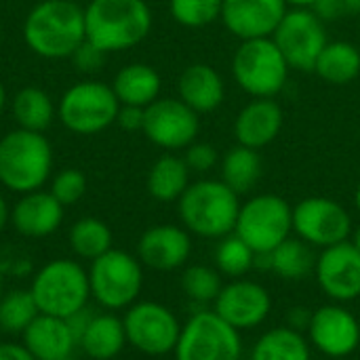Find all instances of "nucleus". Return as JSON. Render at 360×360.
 Returning a JSON list of instances; mask_svg holds the SVG:
<instances>
[{
    "mask_svg": "<svg viewBox=\"0 0 360 360\" xmlns=\"http://www.w3.org/2000/svg\"><path fill=\"white\" fill-rule=\"evenodd\" d=\"M289 4V8H312L316 4V0H285Z\"/></svg>",
    "mask_w": 360,
    "mask_h": 360,
    "instance_id": "nucleus-45",
    "label": "nucleus"
},
{
    "mask_svg": "<svg viewBox=\"0 0 360 360\" xmlns=\"http://www.w3.org/2000/svg\"><path fill=\"white\" fill-rule=\"evenodd\" d=\"M240 196L221 179H198L177 200L181 226L200 238L219 240L234 232Z\"/></svg>",
    "mask_w": 360,
    "mask_h": 360,
    "instance_id": "nucleus-3",
    "label": "nucleus"
},
{
    "mask_svg": "<svg viewBox=\"0 0 360 360\" xmlns=\"http://www.w3.org/2000/svg\"><path fill=\"white\" fill-rule=\"evenodd\" d=\"M224 0H169L171 17L184 27H207L221 19Z\"/></svg>",
    "mask_w": 360,
    "mask_h": 360,
    "instance_id": "nucleus-36",
    "label": "nucleus"
},
{
    "mask_svg": "<svg viewBox=\"0 0 360 360\" xmlns=\"http://www.w3.org/2000/svg\"><path fill=\"white\" fill-rule=\"evenodd\" d=\"M2 293H4V291H2V278H0V297H2Z\"/></svg>",
    "mask_w": 360,
    "mask_h": 360,
    "instance_id": "nucleus-50",
    "label": "nucleus"
},
{
    "mask_svg": "<svg viewBox=\"0 0 360 360\" xmlns=\"http://www.w3.org/2000/svg\"><path fill=\"white\" fill-rule=\"evenodd\" d=\"M21 344L36 360H59L72 356L78 342L65 319L38 314L21 333Z\"/></svg>",
    "mask_w": 360,
    "mask_h": 360,
    "instance_id": "nucleus-22",
    "label": "nucleus"
},
{
    "mask_svg": "<svg viewBox=\"0 0 360 360\" xmlns=\"http://www.w3.org/2000/svg\"><path fill=\"white\" fill-rule=\"evenodd\" d=\"M122 323L129 346L148 356L171 354L181 333L175 312L158 302H135L127 308Z\"/></svg>",
    "mask_w": 360,
    "mask_h": 360,
    "instance_id": "nucleus-11",
    "label": "nucleus"
},
{
    "mask_svg": "<svg viewBox=\"0 0 360 360\" xmlns=\"http://www.w3.org/2000/svg\"><path fill=\"white\" fill-rule=\"evenodd\" d=\"M272 38L295 72H312L329 42L327 23L312 8H289Z\"/></svg>",
    "mask_w": 360,
    "mask_h": 360,
    "instance_id": "nucleus-12",
    "label": "nucleus"
},
{
    "mask_svg": "<svg viewBox=\"0 0 360 360\" xmlns=\"http://www.w3.org/2000/svg\"><path fill=\"white\" fill-rule=\"evenodd\" d=\"M143 118H146V108L137 105H120L116 124L124 131H143Z\"/></svg>",
    "mask_w": 360,
    "mask_h": 360,
    "instance_id": "nucleus-41",
    "label": "nucleus"
},
{
    "mask_svg": "<svg viewBox=\"0 0 360 360\" xmlns=\"http://www.w3.org/2000/svg\"><path fill=\"white\" fill-rule=\"evenodd\" d=\"M213 310L236 331H251L266 323L272 310L268 289L255 281L234 278L226 283L213 302Z\"/></svg>",
    "mask_w": 360,
    "mask_h": 360,
    "instance_id": "nucleus-17",
    "label": "nucleus"
},
{
    "mask_svg": "<svg viewBox=\"0 0 360 360\" xmlns=\"http://www.w3.org/2000/svg\"><path fill=\"white\" fill-rule=\"evenodd\" d=\"M312 11L325 23H333V21H340L344 17L360 13V0H316Z\"/></svg>",
    "mask_w": 360,
    "mask_h": 360,
    "instance_id": "nucleus-39",
    "label": "nucleus"
},
{
    "mask_svg": "<svg viewBox=\"0 0 360 360\" xmlns=\"http://www.w3.org/2000/svg\"><path fill=\"white\" fill-rule=\"evenodd\" d=\"M70 247L76 257L93 262L112 249V230L97 217H82L70 228Z\"/></svg>",
    "mask_w": 360,
    "mask_h": 360,
    "instance_id": "nucleus-32",
    "label": "nucleus"
},
{
    "mask_svg": "<svg viewBox=\"0 0 360 360\" xmlns=\"http://www.w3.org/2000/svg\"><path fill=\"white\" fill-rule=\"evenodd\" d=\"M127 344L124 323L114 312H95L78 340L82 352L93 360L116 359Z\"/></svg>",
    "mask_w": 360,
    "mask_h": 360,
    "instance_id": "nucleus-24",
    "label": "nucleus"
},
{
    "mask_svg": "<svg viewBox=\"0 0 360 360\" xmlns=\"http://www.w3.org/2000/svg\"><path fill=\"white\" fill-rule=\"evenodd\" d=\"M350 243H352V245H354V247H356V249L360 251V224H359V226H354V228H352V234H350Z\"/></svg>",
    "mask_w": 360,
    "mask_h": 360,
    "instance_id": "nucleus-46",
    "label": "nucleus"
},
{
    "mask_svg": "<svg viewBox=\"0 0 360 360\" xmlns=\"http://www.w3.org/2000/svg\"><path fill=\"white\" fill-rule=\"evenodd\" d=\"M192 171L188 169L184 156L162 154L148 171V192L158 202H177L190 186Z\"/></svg>",
    "mask_w": 360,
    "mask_h": 360,
    "instance_id": "nucleus-29",
    "label": "nucleus"
},
{
    "mask_svg": "<svg viewBox=\"0 0 360 360\" xmlns=\"http://www.w3.org/2000/svg\"><path fill=\"white\" fill-rule=\"evenodd\" d=\"M312 72L327 84H350L360 76V49L348 40H329Z\"/></svg>",
    "mask_w": 360,
    "mask_h": 360,
    "instance_id": "nucleus-27",
    "label": "nucleus"
},
{
    "mask_svg": "<svg viewBox=\"0 0 360 360\" xmlns=\"http://www.w3.org/2000/svg\"><path fill=\"white\" fill-rule=\"evenodd\" d=\"M0 360H36L32 352L17 342H2L0 344Z\"/></svg>",
    "mask_w": 360,
    "mask_h": 360,
    "instance_id": "nucleus-42",
    "label": "nucleus"
},
{
    "mask_svg": "<svg viewBox=\"0 0 360 360\" xmlns=\"http://www.w3.org/2000/svg\"><path fill=\"white\" fill-rule=\"evenodd\" d=\"M105 55H108V53H103L101 49H97L95 44H91L89 40H84V42L74 51V55H72L70 59L74 61V65H76L80 72H95V70H99V68L103 65Z\"/></svg>",
    "mask_w": 360,
    "mask_h": 360,
    "instance_id": "nucleus-40",
    "label": "nucleus"
},
{
    "mask_svg": "<svg viewBox=\"0 0 360 360\" xmlns=\"http://www.w3.org/2000/svg\"><path fill=\"white\" fill-rule=\"evenodd\" d=\"M310 319H312V310L304 308V306H297V308H291L289 314H287V325L295 331H306L308 325H310Z\"/></svg>",
    "mask_w": 360,
    "mask_h": 360,
    "instance_id": "nucleus-43",
    "label": "nucleus"
},
{
    "mask_svg": "<svg viewBox=\"0 0 360 360\" xmlns=\"http://www.w3.org/2000/svg\"><path fill=\"white\" fill-rule=\"evenodd\" d=\"M13 116L19 129L44 133L53 124L57 108L46 91L38 86H23L13 99Z\"/></svg>",
    "mask_w": 360,
    "mask_h": 360,
    "instance_id": "nucleus-31",
    "label": "nucleus"
},
{
    "mask_svg": "<svg viewBox=\"0 0 360 360\" xmlns=\"http://www.w3.org/2000/svg\"><path fill=\"white\" fill-rule=\"evenodd\" d=\"M354 207H356V211L360 213V184L356 186V192H354Z\"/></svg>",
    "mask_w": 360,
    "mask_h": 360,
    "instance_id": "nucleus-48",
    "label": "nucleus"
},
{
    "mask_svg": "<svg viewBox=\"0 0 360 360\" xmlns=\"http://www.w3.org/2000/svg\"><path fill=\"white\" fill-rule=\"evenodd\" d=\"M184 160L188 165V169L192 173H209L213 171L215 167H219V152L213 143H207V141H194L190 143L186 150H184Z\"/></svg>",
    "mask_w": 360,
    "mask_h": 360,
    "instance_id": "nucleus-38",
    "label": "nucleus"
},
{
    "mask_svg": "<svg viewBox=\"0 0 360 360\" xmlns=\"http://www.w3.org/2000/svg\"><path fill=\"white\" fill-rule=\"evenodd\" d=\"M38 306L30 289H11L0 297V331L6 335H21L38 316Z\"/></svg>",
    "mask_w": 360,
    "mask_h": 360,
    "instance_id": "nucleus-33",
    "label": "nucleus"
},
{
    "mask_svg": "<svg viewBox=\"0 0 360 360\" xmlns=\"http://www.w3.org/2000/svg\"><path fill=\"white\" fill-rule=\"evenodd\" d=\"M310 348L312 346L302 331L283 325L259 335L251 348L249 360H312Z\"/></svg>",
    "mask_w": 360,
    "mask_h": 360,
    "instance_id": "nucleus-30",
    "label": "nucleus"
},
{
    "mask_svg": "<svg viewBox=\"0 0 360 360\" xmlns=\"http://www.w3.org/2000/svg\"><path fill=\"white\" fill-rule=\"evenodd\" d=\"M221 287H224V281L217 268L194 264V266H188L181 274V289L196 304H213Z\"/></svg>",
    "mask_w": 360,
    "mask_h": 360,
    "instance_id": "nucleus-35",
    "label": "nucleus"
},
{
    "mask_svg": "<svg viewBox=\"0 0 360 360\" xmlns=\"http://www.w3.org/2000/svg\"><path fill=\"white\" fill-rule=\"evenodd\" d=\"M49 192L63 207H72L86 194V177L78 169H63L53 177Z\"/></svg>",
    "mask_w": 360,
    "mask_h": 360,
    "instance_id": "nucleus-37",
    "label": "nucleus"
},
{
    "mask_svg": "<svg viewBox=\"0 0 360 360\" xmlns=\"http://www.w3.org/2000/svg\"><path fill=\"white\" fill-rule=\"evenodd\" d=\"M6 224H11V207L6 205L4 196L0 194V232L6 228Z\"/></svg>",
    "mask_w": 360,
    "mask_h": 360,
    "instance_id": "nucleus-44",
    "label": "nucleus"
},
{
    "mask_svg": "<svg viewBox=\"0 0 360 360\" xmlns=\"http://www.w3.org/2000/svg\"><path fill=\"white\" fill-rule=\"evenodd\" d=\"M91 297L108 312L127 310L139 300L143 289V264L137 255L122 249H110L91 262Z\"/></svg>",
    "mask_w": 360,
    "mask_h": 360,
    "instance_id": "nucleus-7",
    "label": "nucleus"
},
{
    "mask_svg": "<svg viewBox=\"0 0 360 360\" xmlns=\"http://www.w3.org/2000/svg\"><path fill=\"white\" fill-rule=\"evenodd\" d=\"M338 360H350V359H338Z\"/></svg>",
    "mask_w": 360,
    "mask_h": 360,
    "instance_id": "nucleus-51",
    "label": "nucleus"
},
{
    "mask_svg": "<svg viewBox=\"0 0 360 360\" xmlns=\"http://www.w3.org/2000/svg\"><path fill=\"white\" fill-rule=\"evenodd\" d=\"M257 257L264 259V266L270 272H274L283 281H293V283L306 281L310 274H314V266H316L314 247H310L297 236H289L274 251Z\"/></svg>",
    "mask_w": 360,
    "mask_h": 360,
    "instance_id": "nucleus-26",
    "label": "nucleus"
},
{
    "mask_svg": "<svg viewBox=\"0 0 360 360\" xmlns=\"http://www.w3.org/2000/svg\"><path fill=\"white\" fill-rule=\"evenodd\" d=\"M53 171V148L42 133L15 129L0 139V184L27 194L42 190Z\"/></svg>",
    "mask_w": 360,
    "mask_h": 360,
    "instance_id": "nucleus-4",
    "label": "nucleus"
},
{
    "mask_svg": "<svg viewBox=\"0 0 360 360\" xmlns=\"http://www.w3.org/2000/svg\"><path fill=\"white\" fill-rule=\"evenodd\" d=\"M112 89L120 105L148 108L160 97L162 78L148 63H129L114 76Z\"/></svg>",
    "mask_w": 360,
    "mask_h": 360,
    "instance_id": "nucleus-25",
    "label": "nucleus"
},
{
    "mask_svg": "<svg viewBox=\"0 0 360 360\" xmlns=\"http://www.w3.org/2000/svg\"><path fill=\"white\" fill-rule=\"evenodd\" d=\"M4 105H6V91H4V84H2V80H0V114H2V110H4Z\"/></svg>",
    "mask_w": 360,
    "mask_h": 360,
    "instance_id": "nucleus-47",
    "label": "nucleus"
},
{
    "mask_svg": "<svg viewBox=\"0 0 360 360\" xmlns=\"http://www.w3.org/2000/svg\"><path fill=\"white\" fill-rule=\"evenodd\" d=\"M234 234L257 255H268L293 236V207L278 194H255L240 205Z\"/></svg>",
    "mask_w": 360,
    "mask_h": 360,
    "instance_id": "nucleus-8",
    "label": "nucleus"
},
{
    "mask_svg": "<svg viewBox=\"0 0 360 360\" xmlns=\"http://www.w3.org/2000/svg\"><path fill=\"white\" fill-rule=\"evenodd\" d=\"M314 278L321 291L338 304H350L360 297V251L344 240L321 249L316 255Z\"/></svg>",
    "mask_w": 360,
    "mask_h": 360,
    "instance_id": "nucleus-16",
    "label": "nucleus"
},
{
    "mask_svg": "<svg viewBox=\"0 0 360 360\" xmlns=\"http://www.w3.org/2000/svg\"><path fill=\"white\" fill-rule=\"evenodd\" d=\"M173 354L175 360H240V331L217 316L215 310H198L181 325Z\"/></svg>",
    "mask_w": 360,
    "mask_h": 360,
    "instance_id": "nucleus-10",
    "label": "nucleus"
},
{
    "mask_svg": "<svg viewBox=\"0 0 360 360\" xmlns=\"http://www.w3.org/2000/svg\"><path fill=\"white\" fill-rule=\"evenodd\" d=\"M285 112L276 99H251L234 118V139L240 146L264 150L283 131Z\"/></svg>",
    "mask_w": 360,
    "mask_h": 360,
    "instance_id": "nucleus-20",
    "label": "nucleus"
},
{
    "mask_svg": "<svg viewBox=\"0 0 360 360\" xmlns=\"http://www.w3.org/2000/svg\"><path fill=\"white\" fill-rule=\"evenodd\" d=\"M179 99L198 116L221 108L226 99V82L221 74L209 63H190L177 80Z\"/></svg>",
    "mask_w": 360,
    "mask_h": 360,
    "instance_id": "nucleus-23",
    "label": "nucleus"
},
{
    "mask_svg": "<svg viewBox=\"0 0 360 360\" xmlns=\"http://www.w3.org/2000/svg\"><path fill=\"white\" fill-rule=\"evenodd\" d=\"M257 264V253L234 232L219 238L215 247V266L221 276L243 278Z\"/></svg>",
    "mask_w": 360,
    "mask_h": 360,
    "instance_id": "nucleus-34",
    "label": "nucleus"
},
{
    "mask_svg": "<svg viewBox=\"0 0 360 360\" xmlns=\"http://www.w3.org/2000/svg\"><path fill=\"white\" fill-rule=\"evenodd\" d=\"M352 217L344 205L327 196H308L293 207V234L314 249L350 240Z\"/></svg>",
    "mask_w": 360,
    "mask_h": 360,
    "instance_id": "nucleus-13",
    "label": "nucleus"
},
{
    "mask_svg": "<svg viewBox=\"0 0 360 360\" xmlns=\"http://www.w3.org/2000/svg\"><path fill=\"white\" fill-rule=\"evenodd\" d=\"M120 101L101 80H82L72 84L57 105V118L76 135H95L116 122Z\"/></svg>",
    "mask_w": 360,
    "mask_h": 360,
    "instance_id": "nucleus-9",
    "label": "nucleus"
},
{
    "mask_svg": "<svg viewBox=\"0 0 360 360\" xmlns=\"http://www.w3.org/2000/svg\"><path fill=\"white\" fill-rule=\"evenodd\" d=\"M86 40L103 53L127 51L143 42L152 30L146 0H91L84 8Z\"/></svg>",
    "mask_w": 360,
    "mask_h": 360,
    "instance_id": "nucleus-2",
    "label": "nucleus"
},
{
    "mask_svg": "<svg viewBox=\"0 0 360 360\" xmlns=\"http://www.w3.org/2000/svg\"><path fill=\"white\" fill-rule=\"evenodd\" d=\"M59 360H76V359H74V354H72V356H65V359H59Z\"/></svg>",
    "mask_w": 360,
    "mask_h": 360,
    "instance_id": "nucleus-49",
    "label": "nucleus"
},
{
    "mask_svg": "<svg viewBox=\"0 0 360 360\" xmlns=\"http://www.w3.org/2000/svg\"><path fill=\"white\" fill-rule=\"evenodd\" d=\"M289 72L272 36L240 40L232 55V78L251 99H276L287 86Z\"/></svg>",
    "mask_w": 360,
    "mask_h": 360,
    "instance_id": "nucleus-5",
    "label": "nucleus"
},
{
    "mask_svg": "<svg viewBox=\"0 0 360 360\" xmlns=\"http://www.w3.org/2000/svg\"><path fill=\"white\" fill-rule=\"evenodd\" d=\"M141 133L167 152L186 150L198 139L200 118L179 97H158L146 108Z\"/></svg>",
    "mask_w": 360,
    "mask_h": 360,
    "instance_id": "nucleus-14",
    "label": "nucleus"
},
{
    "mask_svg": "<svg viewBox=\"0 0 360 360\" xmlns=\"http://www.w3.org/2000/svg\"><path fill=\"white\" fill-rule=\"evenodd\" d=\"M264 175V160L259 150L236 143L219 160V179L238 196L249 194Z\"/></svg>",
    "mask_w": 360,
    "mask_h": 360,
    "instance_id": "nucleus-28",
    "label": "nucleus"
},
{
    "mask_svg": "<svg viewBox=\"0 0 360 360\" xmlns=\"http://www.w3.org/2000/svg\"><path fill=\"white\" fill-rule=\"evenodd\" d=\"M287 11L285 0H224L219 21L238 40L270 38Z\"/></svg>",
    "mask_w": 360,
    "mask_h": 360,
    "instance_id": "nucleus-18",
    "label": "nucleus"
},
{
    "mask_svg": "<svg viewBox=\"0 0 360 360\" xmlns=\"http://www.w3.org/2000/svg\"><path fill=\"white\" fill-rule=\"evenodd\" d=\"M27 49L42 59H65L86 40L84 8L74 0H42L23 21Z\"/></svg>",
    "mask_w": 360,
    "mask_h": 360,
    "instance_id": "nucleus-1",
    "label": "nucleus"
},
{
    "mask_svg": "<svg viewBox=\"0 0 360 360\" xmlns=\"http://www.w3.org/2000/svg\"><path fill=\"white\" fill-rule=\"evenodd\" d=\"M65 207L44 190L21 194L11 209L13 228L25 238H46L55 234L63 224Z\"/></svg>",
    "mask_w": 360,
    "mask_h": 360,
    "instance_id": "nucleus-21",
    "label": "nucleus"
},
{
    "mask_svg": "<svg viewBox=\"0 0 360 360\" xmlns=\"http://www.w3.org/2000/svg\"><path fill=\"white\" fill-rule=\"evenodd\" d=\"M306 333L310 346L331 360L350 359L360 346L359 319L338 302L312 310Z\"/></svg>",
    "mask_w": 360,
    "mask_h": 360,
    "instance_id": "nucleus-15",
    "label": "nucleus"
},
{
    "mask_svg": "<svg viewBox=\"0 0 360 360\" xmlns=\"http://www.w3.org/2000/svg\"><path fill=\"white\" fill-rule=\"evenodd\" d=\"M192 255V234L184 226L158 224L148 228L137 243V257L158 272L179 270Z\"/></svg>",
    "mask_w": 360,
    "mask_h": 360,
    "instance_id": "nucleus-19",
    "label": "nucleus"
},
{
    "mask_svg": "<svg viewBox=\"0 0 360 360\" xmlns=\"http://www.w3.org/2000/svg\"><path fill=\"white\" fill-rule=\"evenodd\" d=\"M30 293L40 314L68 319L89 306V272L74 259H53L34 274Z\"/></svg>",
    "mask_w": 360,
    "mask_h": 360,
    "instance_id": "nucleus-6",
    "label": "nucleus"
}]
</instances>
